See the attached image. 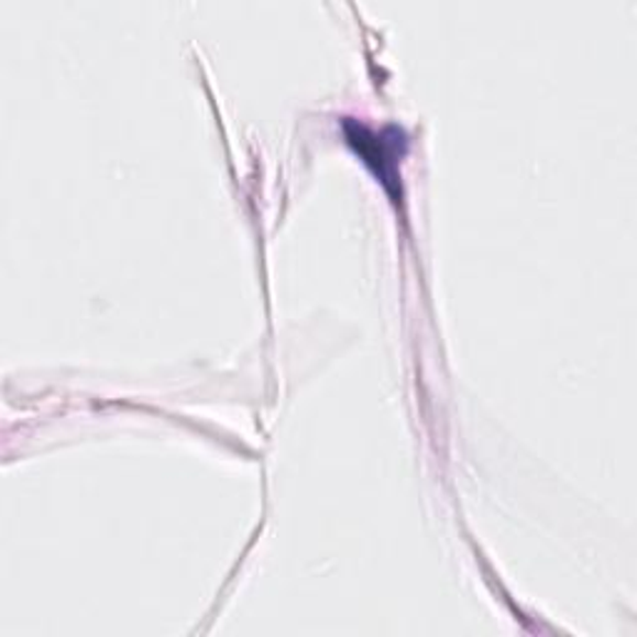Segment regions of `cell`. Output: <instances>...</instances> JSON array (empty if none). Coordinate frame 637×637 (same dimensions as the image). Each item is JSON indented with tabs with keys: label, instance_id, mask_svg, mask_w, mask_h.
Wrapping results in <instances>:
<instances>
[{
	"label": "cell",
	"instance_id": "cell-1",
	"mask_svg": "<svg viewBox=\"0 0 637 637\" xmlns=\"http://www.w3.org/2000/svg\"><path fill=\"white\" fill-rule=\"evenodd\" d=\"M347 132H349V142L361 152V157H364L366 163H376L378 160L376 175L382 177L384 183H392L394 175H396V169H394L396 142L376 138L374 132H369L366 128L356 125V122H347Z\"/></svg>",
	"mask_w": 637,
	"mask_h": 637
}]
</instances>
